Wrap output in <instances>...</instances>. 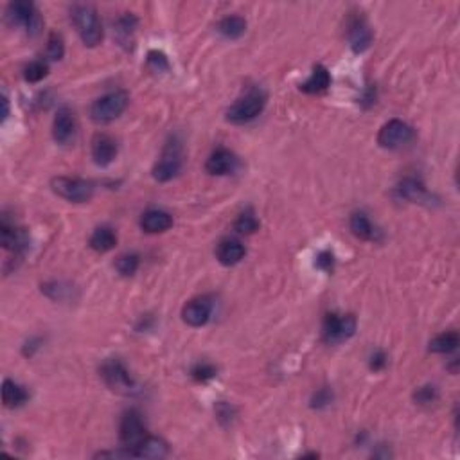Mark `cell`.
Here are the masks:
<instances>
[{
  "instance_id": "obj_1",
  "label": "cell",
  "mask_w": 460,
  "mask_h": 460,
  "mask_svg": "<svg viewBox=\"0 0 460 460\" xmlns=\"http://www.w3.org/2000/svg\"><path fill=\"white\" fill-rule=\"evenodd\" d=\"M72 22L80 35L81 42L87 47H97L103 40V25H101L99 15L92 6L80 4L72 9Z\"/></svg>"
},
{
  "instance_id": "obj_2",
  "label": "cell",
  "mask_w": 460,
  "mask_h": 460,
  "mask_svg": "<svg viewBox=\"0 0 460 460\" xmlns=\"http://www.w3.org/2000/svg\"><path fill=\"white\" fill-rule=\"evenodd\" d=\"M266 107V95L265 92L254 88V90L246 92L243 97H239L232 107L226 110V121L232 124H245L254 121L258 115L262 114Z\"/></svg>"
},
{
  "instance_id": "obj_3",
  "label": "cell",
  "mask_w": 460,
  "mask_h": 460,
  "mask_svg": "<svg viewBox=\"0 0 460 460\" xmlns=\"http://www.w3.org/2000/svg\"><path fill=\"white\" fill-rule=\"evenodd\" d=\"M130 95L124 90H115L110 94L101 95L99 99H95L90 108V117L97 124H108L115 121L128 108Z\"/></svg>"
},
{
  "instance_id": "obj_4",
  "label": "cell",
  "mask_w": 460,
  "mask_h": 460,
  "mask_svg": "<svg viewBox=\"0 0 460 460\" xmlns=\"http://www.w3.org/2000/svg\"><path fill=\"white\" fill-rule=\"evenodd\" d=\"M182 143H180L176 137H171L166 146H164L162 155H160L155 167H153V178H155L157 182H169V180L175 178L180 171H182Z\"/></svg>"
},
{
  "instance_id": "obj_5",
  "label": "cell",
  "mask_w": 460,
  "mask_h": 460,
  "mask_svg": "<svg viewBox=\"0 0 460 460\" xmlns=\"http://www.w3.org/2000/svg\"><path fill=\"white\" fill-rule=\"evenodd\" d=\"M101 377L107 383V387L110 390L123 396H130L137 390L135 380L131 377L130 370L126 369L123 361L117 358H110L101 365Z\"/></svg>"
},
{
  "instance_id": "obj_6",
  "label": "cell",
  "mask_w": 460,
  "mask_h": 460,
  "mask_svg": "<svg viewBox=\"0 0 460 460\" xmlns=\"http://www.w3.org/2000/svg\"><path fill=\"white\" fill-rule=\"evenodd\" d=\"M356 317L354 315L329 313L322 325V340L327 345H338L347 341L356 333Z\"/></svg>"
},
{
  "instance_id": "obj_7",
  "label": "cell",
  "mask_w": 460,
  "mask_h": 460,
  "mask_svg": "<svg viewBox=\"0 0 460 460\" xmlns=\"http://www.w3.org/2000/svg\"><path fill=\"white\" fill-rule=\"evenodd\" d=\"M52 190L60 198L72 203H85L94 196V186L87 180L71 178V176H56L51 182Z\"/></svg>"
},
{
  "instance_id": "obj_8",
  "label": "cell",
  "mask_w": 460,
  "mask_h": 460,
  "mask_svg": "<svg viewBox=\"0 0 460 460\" xmlns=\"http://www.w3.org/2000/svg\"><path fill=\"white\" fill-rule=\"evenodd\" d=\"M416 133L410 124L403 123L399 119H392L383 124L377 133V144L385 150H399L403 146H408L413 140Z\"/></svg>"
},
{
  "instance_id": "obj_9",
  "label": "cell",
  "mask_w": 460,
  "mask_h": 460,
  "mask_svg": "<svg viewBox=\"0 0 460 460\" xmlns=\"http://www.w3.org/2000/svg\"><path fill=\"white\" fill-rule=\"evenodd\" d=\"M6 20L13 28L25 29L28 35H36L38 28H40V18L32 2L28 0H18V2H11L6 11Z\"/></svg>"
},
{
  "instance_id": "obj_10",
  "label": "cell",
  "mask_w": 460,
  "mask_h": 460,
  "mask_svg": "<svg viewBox=\"0 0 460 460\" xmlns=\"http://www.w3.org/2000/svg\"><path fill=\"white\" fill-rule=\"evenodd\" d=\"M146 437L147 433L146 426H144L143 416H140L137 410H128V412H124L119 426V439L123 448L130 449L131 455H133V449H135Z\"/></svg>"
},
{
  "instance_id": "obj_11",
  "label": "cell",
  "mask_w": 460,
  "mask_h": 460,
  "mask_svg": "<svg viewBox=\"0 0 460 460\" xmlns=\"http://www.w3.org/2000/svg\"><path fill=\"white\" fill-rule=\"evenodd\" d=\"M214 310V301L209 295H202L187 302L182 310V320L190 327H202L210 320Z\"/></svg>"
},
{
  "instance_id": "obj_12",
  "label": "cell",
  "mask_w": 460,
  "mask_h": 460,
  "mask_svg": "<svg viewBox=\"0 0 460 460\" xmlns=\"http://www.w3.org/2000/svg\"><path fill=\"white\" fill-rule=\"evenodd\" d=\"M52 137L58 144L67 146L75 137V117L71 108L63 107L56 111V117L52 121Z\"/></svg>"
},
{
  "instance_id": "obj_13",
  "label": "cell",
  "mask_w": 460,
  "mask_h": 460,
  "mask_svg": "<svg viewBox=\"0 0 460 460\" xmlns=\"http://www.w3.org/2000/svg\"><path fill=\"white\" fill-rule=\"evenodd\" d=\"M349 45L353 49V52L361 54L373 44V31H370L369 24L365 22L363 16H354L353 20L349 22Z\"/></svg>"
},
{
  "instance_id": "obj_14",
  "label": "cell",
  "mask_w": 460,
  "mask_h": 460,
  "mask_svg": "<svg viewBox=\"0 0 460 460\" xmlns=\"http://www.w3.org/2000/svg\"><path fill=\"white\" fill-rule=\"evenodd\" d=\"M117 157V143L107 133H97L92 139V159L99 167L110 166Z\"/></svg>"
},
{
  "instance_id": "obj_15",
  "label": "cell",
  "mask_w": 460,
  "mask_h": 460,
  "mask_svg": "<svg viewBox=\"0 0 460 460\" xmlns=\"http://www.w3.org/2000/svg\"><path fill=\"white\" fill-rule=\"evenodd\" d=\"M396 190L401 198H405L406 202L412 203H426V205H432L433 200H435V196H433L432 193H428L425 183L417 178H405L396 187Z\"/></svg>"
},
{
  "instance_id": "obj_16",
  "label": "cell",
  "mask_w": 460,
  "mask_h": 460,
  "mask_svg": "<svg viewBox=\"0 0 460 460\" xmlns=\"http://www.w3.org/2000/svg\"><path fill=\"white\" fill-rule=\"evenodd\" d=\"M236 166H238V159H236L234 153L225 150V147H218V150L212 151L209 159H207L205 169L210 175L223 176L232 173V171L236 169Z\"/></svg>"
},
{
  "instance_id": "obj_17",
  "label": "cell",
  "mask_w": 460,
  "mask_h": 460,
  "mask_svg": "<svg viewBox=\"0 0 460 460\" xmlns=\"http://www.w3.org/2000/svg\"><path fill=\"white\" fill-rule=\"evenodd\" d=\"M0 241H2V246L6 250L13 252V254H22L29 245V236L24 229L8 225L4 222L0 226Z\"/></svg>"
},
{
  "instance_id": "obj_18",
  "label": "cell",
  "mask_w": 460,
  "mask_h": 460,
  "mask_svg": "<svg viewBox=\"0 0 460 460\" xmlns=\"http://www.w3.org/2000/svg\"><path fill=\"white\" fill-rule=\"evenodd\" d=\"M140 226L147 234H160V232H166L173 226V218H171V214H167L166 210L151 209L143 214Z\"/></svg>"
},
{
  "instance_id": "obj_19",
  "label": "cell",
  "mask_w": 460,
  "mask_h": 460,
  "mask_svg": "<svg viewBox=\"0 0 460 460\" xmlns=\"http://www.w3.org/2000/svg\"><path fill=\"white\" fill-rule=\"evenodd\" d=\"M245 254V245L241 241H238V239H223L218 245V248H216V258L225 266H234L238 262H241Z\"/></svg>"
},
{
  "instance_id": "obj_20",
  "label": "cell",
  "mask_w": 460,
  "mask_h": 460,
  "mask_svg": "<svg viewBox=\"0 0 460 460\" xmlns=\"http://www.w3.org/2000/svg\"><path fill=\"white\" fill-rule=\"evenodd\" d=\"M351 230L356 238L363 239V241H377L381 238V232L373 225V222L369 219V216L365 212H353L351 216Z\"/></svg>"
},
{
  "instance_id": "obj_21",
  "label": "cell",
  "mask_w": 460,
  "mask_h": 460,
  "mask_svg": "<svg viewBox=\"0 0 460 460\" xmlns=\"http://www.w3.org/2000/svg\"><path fill=\"white\" fill-rule=\"evenodd\" d=\"M167 453H169V446H167L166 440L151 435H147L146 439L133 449V456H135V459H164Z\"/></svg>"
},
{
  "instance_id": "obj_22",
  "label": "cell",
  "mask_w": 460,
  "mask_h": 460,
  "mask_svg": "<svg viewBox=\"0 0 460 460\" xmlns=\"http://www.w3.org/2000/svg\"><path fill=\"white\" fill-rule=\"evenodd\" d=\"M329 87H331L329 71H327L324 65H317V67L313 68V72H311L310 80L301 85V90L304 92V94L317 95V94H322V92H325Z\"/></svg>"
},
{
  "instance_id": "obj_23",
  "label": "cell",
  "mask_w": 460,
  "mask_h": 460,
  "mask_svg": "<svg viewBox=\"0 0 460 460\" xmlns=\"http://www.w3.org/2000/svg\"><path fill=\"white\" fill-rule=\"evenodd\" d=\"M29 399V394L24 387H20L18 383L11 380H4L2 383V401H4V406L8 408H18Z\"/></svg>"
},
{
  "instance_id": "obj_24",
  "label": "cell",
  "mask_w": 460,
  "mask_h": 460,
  "mask_svg": "<svg viewBox=\"0 0 460 460\" xmlns=\"http://www.w3.org/2000/svg\"><path fill=\"white\" fill-rule=\"evenodd\" d=\"M115 245H117V236H115V232L110 226H99V229H95L94 234L90 236L92 250L99 252V254L114 250Z\"/></svg>"
},
{
  "instance_id": "obj_25",
  "label": "cell",
  "mask_w": 460,
  "mask_h": 460,
  "mask_svg": "<svg viewBox=\"0 0 460 460\" xmlns=\"http://www.w3.org/2000/svg\"><path fill=\"white\" fill-rule=\"evenodd\" d=\"M218 32L226 40H238L246 32V20L241 16H225L218 24Z\"/></svg>"
},
{
  "instance_id": "obj_26",
  "label": "cell",
  "mask_w": 460,
  "mask_h": 460,
  "mask_svg": "<svg viewBox=\"0 0 460 460\" xmlns=\"http://www.w3.org/2000/svg\"><path fill=\"white\" fill-rule=\"evenodd\" d=\"M460 344V338L456 331H446V333H440L430 341V351L437 354H449L453 351H456Z\"/></svg>"
},
{
  "instance_id": "obj_27",
  "label": "cell",
  "mask_w": 460,
  "mask_h": 460,
  "mask_svg": "<svg viewBox=\"0 0 460 460\" xmlns=\"http://www.w3.org/2000/svg\"><path fill=\"white\" fill-rule=\"evenodd\" d=\"M137 29V18L131 13H124L123 16L117 18L115 22V35L121 45H128L133 42V32Z\"/></svg>"
},
{
  "instance_id": "obj_28",
  "label": "cell",
  "mask_w": 460,
  "mask_h": 460,
  "mask_svg": "<svg viewBox=\"0 0 460 460\" xmlns=\"http://www.w3.org/2000/svg\"><path fill=\"white\" fill-rule=\"evenodd\" d=\"M234 229L238 230L239 234H254L255 230L259 229V219L255 218V214L252 210H245L238 216L234 223Z\"/></svg>"
},
{
  "instance_id": "obj_29",
  "label": "cell",
  "mask_w": 460,
  "mask_h": 460,
  "mask_svg": "<svg viewBox=\"0 0 460 460\" xmlns=\"http://www.w3.org/2000/svg\"><path fill=\"white\" fill-rule=\"evenodd\" d=\"M146 65H147V68H150L151 72H155V74H164V72H169V68H171L169 60H167V56L164 54L162 51L147 52Z\"/></svg>"
},
{
  "instance_id": "obj_30",
  "label": "cell",
  "mask_w": 460,
  "mask_h": 460,
  "mask_svg": "<svg viewBox=\"0 0 460 460\" xmlns=\"http://www.w3.org/2000/svg\"><path fill=\"white\" fill-rule=\"evenodd\" d=\"M139 265H140L139 255L124 254L117 259V262H115V268H117V272H119L121 275H124V277H130V275H133L137 270H139Z\"/></svg>"
},
{
  "instance_id": "obj_31",
  "label": "cell",
  "mask_w": 460,
  "mask_h": 460,
  "mask_svg": "<svg viewBox=\"0 0 460 460\" xmlns=\"http://www.w3.org/2000/svg\"><path fill=\"white\" fill-rule=\"evenodd\" d=\"M49 74V67L44 61H32L24 68V80L28 83H40L45 75Z\"/></svg>"
},
{
  "instance_id": "obj_32",
  "label": "cell",
  "mask_w": 460,
  "mask_h": 460,
  "mask_svg": "<svg viewBox=\"0 0 460 460\" xmlns=\"http://www.w3.org/2000/svg\"><path fill=\"white\" fill-rule=\"evenodd\" d=\"M65 54L63 38L58 32H51L47 40V58L52 61H60Z\"/></svg>"
},
{
  "instance_id": "obj_33",
  "label": "cell",
  "mask_w": 460,
  "mask_h": 460,
  "mask_svg": "<svg viewBox=\"0 0 460 460\" xmlns=\"http://www.w3.org/2000/svg\"><path fill=\"white\" fill-rule=\"evenodd\" d=\"M216 374H218V369H216L214 365H210V363H198V365H195L193 370H190L193 380L198 381V383H207V381H210L212 377H216Z\"/></svg>"
},
{
  "instance_id": "obj_34",
  "label": "cell",
  "mask_w": 460,
  "mask_h": 460,
  "mask_svg": "<svg viewBox=\"0 0 460 460\" xmlns=\"http://www.w3.org/2000/svg\"><path fill=\"white\" fill-rule=\"evenodd\" d=\"M416 401L419 403V405H432V403H435L437 401V389L432 385H426V387H420V389H417L416 392Z\"/></svg>"
},
{
  "instance_id": "obj_35",
  "label": "cell",
  "mask_w": 460,
  "mask_h": 460,
  "mask_svg": "<svg viewBox=\"0 0 460 460\" xmlns=\"http://www.w3.org/2000/svg\"><path fill=\"white\" fill-rule=\"evenodd\" d=\"M333 401V392L329 389H320L313 394V399H311V406L317 410L325 408V406L331 405Z\"/></svg>"
},
{
  "instance_id": "obj_36",
  "label": "cell",
  "mask_w": 460,
  "mask_h": 460,
  "mask_svg": "<svg viewBox=\"0 0 460 460\" xmlns=\"http://www.w3.org/2000/svg\"><path fill=\"white\" fill-rule=\"evenodd\" d=\"M315 265H317L318 270L325 272V274H331L334 268V255L331 254L329 250L320 252V254L317 255V262H315Z\"/></svg>"
},
{
  "instance_id": "obj_37",
  "label": "cell",
  "mask_w": 460,
  "mask_h": 460,
  "mask_svg": "<svg viewBox=\"0 0 460 460\" xmlns=\"http://www.w3.org/2000/svg\"><path fill=\"white\" fill-rule=\"evenodd\" d=\"M387 361H389L387 354L383 353V351H376V353L370 356V369H373V370H383L387 367Z\"/></svg>"
},
{
  "instance_id": "obj_38",
  "label": "cell",
  "mask_w": 460,
  "mask_h": 460,
  "mask_svg": "<svg viewBox=\"0 0 460 460\" xmlns=\"http://www.w3.org/2000/svg\"><path fill=\"white\" fill-rule=\"evenodd\" d=\"M218 416H219V420H223V419L230 420V419H232V408H230L229 405H225V403H219V405H218Z\"/></svg>"
},
{
  "instance_id": "obj_39",
  "label": "cell",
  "mask_w": 460,
  "mask_h": 460,
  "mask_svg": "<svg viewBox=\"0 0 460 460\" xmlns=\"http://www.w3.org/2000/svg\"><path fill=\"white\" fill-rule=\"evenodd\" d=\"M2 107H4V110H2V119H6L9 115V104H8V97H2Z\"/></svg>"
}]
</instances>
